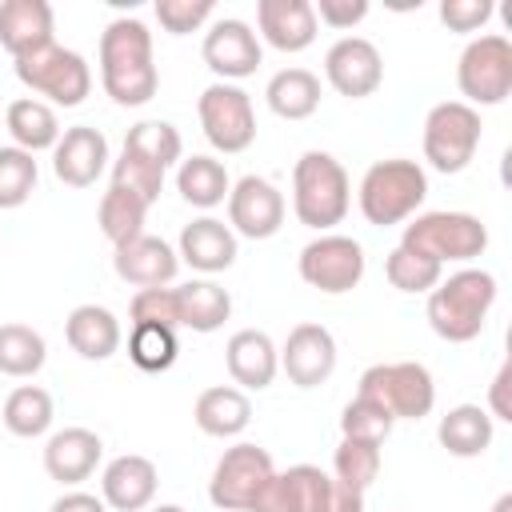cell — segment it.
<instances>
[{
  "label": "cell",
  "instance_id": "obj_20",
  "mask_svg": "<svg viewBox=\"0 0 512 512\" xmlns=\"http://www.w3.org/2000/svg\"><path fill=\"white\" fill-rule=\"evenodd\" d=\"M224 368L240 392H264L280 372V348L260 328H240L224 344Z\"/></svg>",
  "mask_w": 512,
  "mask_h": 512
},
{
  "label": "cell",
  "instance_id": "obj_24",
  "mask_svg": "<svg viewBox=\"0 0 512 512\" xmlns=\"http://www.w3.org/2000/svg\"><path fill=\"white\" fill-rule=\"evenodd\" d=\"M52 4L48 0H4L0 4V48L20 60L52 44Z\"/></svg>",
  "mask_w": 512,
  "mask_h": 512
},
{
  "label": "cell",
  "instance_id": "obj_41",
  "mask_svg": "<svg viewBox=\"0 0 512 512\" xmlns=\"http://www.w3.org/2000/svg\"><path fill=\"white\" fill-rule=\"evenodd\" d=\"M392 424H396V420H392L376 400H368V396H352V400L344 404V412H340V436H344V440L384 444L388 432H392Z\"/></svg>",
  "mask_w": 512,
  "mask_h": 512
},
{
  "label": "cell",
  "instance_id": "obj_26",
  "mask_svg": "<svg viewBox=\"0 0 512 512\" xmlns=\"http://www.w3.org/2000/svg\"><path fill=\"white\" fill-rule=\"evenodd\" d=\"M192 420L204 436L216 440H232L252 424V400L248 392H240L236 384H212L196 396L192 404Z\"/></svg>",
  "mask_w": 512,
  "mask_h": 512
},
{
  "label": "cell",
  "instance_id": "obj_44",
  "mask_svg": "<svg viewBox=\"0 0 512 512\" xmlns=\"http://www.w3.org/2000/svg\"><path fill=\"white\" fill-rule=\"evenodd\" d=\"M128 316H132V324H164V328H180L172 284H168V288H136V296H132V304H128Z\"/></svg>",
  "mask_w": 512,
  "mask_h": 512
},
{
  "label": "cell",
  "instance_id": "obj_25",
  "mask_svg": "<svg viewBox=\"0 0 512 512\" xmlns=\"http://www.w3.org/2000/svg\"><path fill=\"white\" fill-rule=\"evenodd\" d=\"M64 340H68V348L80 360H108V356L120 352L124 332H120V320H116L112 308H104V304H80L64 320Z\"/></svg>",
  "mask_w": 512,
  "mask_h": 512
},
{
  "label": "cell",
  "instance_id": "obj_37",
  "mask_svg": "<svg viewBox=\"0 0 512 512\" xmlns=\"http://www.w3.org/2000/svg\"><path fill=\"white\" fill-rule=\"evenodd\" d=\"M180 356V340H176V328H164V324H132L128 332V360L140 368V372H168Z\"/></svg>",
  "mask_w": 512,
  "mask_h": 512
},
{
  "label": "cell",
  "instance_id": "obj_21",
  "mask_svg": "<svg viewBox=\"0 0 512 512\" xmlns=\"http://www.w3.org/2000/svg\"><path fill=\"white\" fill-rule=\"evenodd\" d=\"M236 248H240V240H236V232H232L224 220H216V216H196V220L184 224L180 244H176V256H180V264H188L192 272L216 276V272H228V268L236 264Z\"/></svg>",
  "mask_w": 512,
  "mask_h": 512
},
{
  "label": "cell",
  "instance_id": "obj_1",
  "mask_svg": "<svg viewBox=\"0 0 512 512\" xmlns=\"http://www.w3.org/2000/svg\"><path fill=\"white\" fill-rule=\"evenodd\" d=\"M100 84L120 108H140L156 96L160 72L152 60V32L136 16H116L100 32Z\"/></svg>",
  "mask_w": 512,
  "mask_h": 512
},
{
  "label": "cell",
  "instance_id": "obj_36",
  "mask_svg": "<svg viewBox=\"0 0 512 512\" xmlns=\"http://www.w3.org/2000/svg\"><path fill=\"white\" fill-rule=\"evenodd\" d=\"M124 152H132V156H140V160H148V164L168 172L172 164H180L184 140H180L176 124H168V120H140V124L128 128Z\"/></svg>",
  "mask_w": 512,
  "mask_h": 512
},
{
  "label": "cell",
  "instance_id": "obj_23",
  "mask_svg": "<svg viewBox=\"0 0 512 512\" xmlns=\"http://www.w3.org/2000/svg\"><path fill=\"white\" fill-rule=\"evenodd\" d=\"M256 36L276 52H304L316 40L312 0H260L256 4Z\"/></svg>",
  "mask_w": 512,
  "mask_h": 512
},
{
  "label": "cell",
  "instance_id": "obj_35",
  "mask_svg": "<svg viewBox=\"0 0 512 512\" xmlns=\"http://www.w3.org/2000/svg\"><path fill=\"white\" fill-rule=\"evenodd\" d=\"M48 360V344L36 328L28 324H0V376H16L28 380L44 368Z\"/></svg>",
  "mask_w": 512,
  "mask_h": 512
},
{
  "label": "cell",
  "instance_id": "obj_15",
  "mask_svg": "<svg viewBox=\"0 0 512 512\" xmlns=\"http://www.w3.org/2000/svg\"><path fill=\"white\" fill-rule=\"evenodd\" d=\"M324 80L348 96V100H364L384 84V60L380 48L364 36H340L328 52H324Z\"/></svg>",
  "mask_w": 512,
  "mask_h": 512
},
{
  "label": "cell",
  "instance_id": "obj_33",
  "mask_svg": "<svg viewBox=\"0 0 512 512\" xmlns=\"http://www.w3.org/2000/svg\"><path fill=\"white\" fill-rule=\"evenodd\" d=\"M148 208H152V204H148V200H140L136 192L108 184V192L100 196V208H96V224H100L104 240H108L112 248H120V244H128V240H136V236H144Z\"/></svg>",
  "mask_w": 512,
  "mask_h": 512
},
{
  "label": "cell",
  "instance_id": "obj_39",
  "mask_svg": "<svg viewBox=\"0 0 512 512\" xmlns=\"http://www.w3.org/2000/svg\"><path fill=\"white\" fill-rule=\"evenodd\" d=\"M36 180H40L36 156L16 144H4L0 148V208L8 212V208L28 204V196L36 192Z\"/></svg>",
  "mask_w": 512,
  "mask_h": 512
},
{
  "label": "cell",
  "instance_id": "obj_32",
  "mask_svg": "<svg viewBox=\"0 0 512 512\" xmlns=\"http://www.w3.org/2000/svg\"><path fill=\"white\" fill-rule=\"evenodd\" d=\"M176 192L192 204V208H216L228 200L232 192V180H228V168L216 160V156H188L180 160L176 168Z\"/></svg>",
  "mask_w": 512,
  "mask_h": 512
},
{
  "label": "cell",
  "instance_id": "obj_49",
  "mask_svg": "<svg viewBox=\"0 0 512 512\" xmlns=\"http://www.w3.org/2000/svg\"><path fill=\"white\" fill-rule=\"evenodd\" d=\"M48 512H108V504H104L100 496H92V492H80V488H76V492L56 496Z\"/></svg>",
  "mask_w": 512,
  "mask_h": 512
},
{
  "label": "cell",
  "instance_id": "obj_13",
  "mask_svg": "<svg viewBox=\"0 0 512 512\" xmlns=\"http://www.w3.org/2000/svg\"><path fill=\"white\" fill-rule=\"evenodd\" d=\"M200 56L208 64V72L224 84H236L244 76H252L264 60V48H260V36L252 32L248 20H236V16H220L212 20V28L204 32V44H200Z\"/></svg>",
  "mask_w": 512,
  "mask_h": 512
},
{
  "label": "cell",
  "instance_id": "obj_9",
  "mask_svg": "<svg viewBox=\"0 0 512 512\" xmlns=\"http://www.w3.org/2000/svg\"><path fill=\"white\" fill-rule=\"evenodd\" d=\"M480 112L468 108L464 100H440L428 108L424 116V160L444 172V176H456L472 164L476 148H480Z\"/></svg>",
  "mask_w": 512,
  "mask_h": 512
},
{
  "label": "cell",
  "instance_id": "obj_5",
  "mask_svg": "<svg viewBox=\"0 0 512 512\" xmlns=\"http://www.w3.org/2000/svg\"><path fill=\"white\" fill-rule=\"evenodd\" d=\"M404 248L436 260L440 268L444 264H468L476 256H484L488 248V228L480 224V216L472 212H416L412 224H404V236H400Z\"/></svg>",
  "mask_w": 512,
  "mask_h": 512
},
{
  "label": "cell",
  "instance_id": "obj_3",
  "mask_svg": "<svg viewBox=\"0 0 512 512\" xmlns=\"http://www.w3.org/2000/svg\"><path fill=\"white\" fill-rule=\"evenodd\" d=\"M352 208V184L344 164L332 152L308 148L292 168V212L304 228L328 232Z\"/></svg>",
  "mask_w": 512,
  "mask_h": 512
},
{
  "label": "cell",
  "instance_id": "obj_19",
  "mask_svg": "<svg viewBox=\"0 0 512 512\" xmlns=\"http://www.w3.org/2000/svg\"><path fill=\"white\" fill-rule=\"evenodd\" d=\"M112 268L132 288H168L180 272V256L164 236H136L112 252Z\"/></svg>",
  "mask_w": 512,
  "mask_h": 512
},
{
  "label": "cell",
  "instance_id": "obj_7",
  "mask_svg": "<svg viewBox=\"0 0 512 512\" xmlns=\"http://www.w3.org/2000/svg\"><path fill=\"white\" fill-rule=\"evenodd\" d=\"M16 64V80L44 104H56V108H76L84 104V96L92 92V68L80 52L72 48H60L56 40L32 56H20L12 60Z\"/></svg>",
  "mask_w": 512,
  "mask_h": 512
},
{
  "label": "cell",
  "instance_id": "obj_2",
  "mask_svg": "<svg viewBox=\"0 0 512 512\" xmlns=\"http://www.w3.org/2000/svg\"><path fill=\"white\" fill-rule=\"evenodd\" d=\"M496 304V276L488 268H460L452 276H440V284L428 292V324L448 344H468L484 332L488 312Z\"/></svg>",
  "mask_w": 512,
  "mask_h": 512
},
{
  "label": "cell",
  "instance_id": "obj_28",
  "mask_svg": "<svg viewBox=\"0 0 512 512\" xmlns=\"http://www.w3.org/2000/svg\"><path fill=\"white\" fill-rule=\"evenodd\" d=\"M324 476L328 472L316 464H292L284 472H272L248 512H312V500H316Z\"/></svg>",
  "mask_w": 512,
  "mask_h": 512
},
{
  "label": "cell",
  "instance_id": "obj_11",
  "mask_svg": "<svg viewBox=\"0 0 512 512\" xmlns=\"http://www.w3.org/2000/svg\"><path fill=\"white\" fill-rule=\"evenodd\" d=\"M272 472H276V464H272L268 448L240 440V444L224 448V456L216 460L212 480H208V500L220 512H248Z\"/></svg>",
  "mask_w": 512,
  "mask_h": 512
},
{
  "label": "cell",
  "instance_id": "obj_8",
  "mask_svg": "<svg viewBox=\"0 0 512 512\" xmlns=\"http://www.w3.org/2000/svg\"><path fill=\"white\" fill-rule=\"evenodd\" d=\"M356 396L376 400L392 420H420L436 404V380L416 360H392V364L364 368Z\"/></svg>",
  "mask_w": 512,
  "mask_h": 512
},
{
  "label": "cell",
  "instance_id": "obj_43",
  "mask_svg": "<svg viewBox=\"0 0 512 512\" xmlns=\"http://www.w3.org/2000/svg\"><path fill=\"white\" fill-rule=\"evenodd\" d=\"M216 4L212 0H156V20L172 36H188L212 20Z\"/></svg>",
  "mask_w": 512,
  "mask_h": 512
},
{
  "label": "cell",
  "instance_id": "obj_14",
  "mask_svg": "<svg viewBox=\"0 0 512 512\" xmlns=\"http://www.w3.org/2000/svg\"><path fill=\"white\" fill-rule=\"evenodd\" d=\"M284 192L264 176H240L228 192V228L244 240H268L284 224Z\"/></svg>",
  "mask_w": 512,
  "mask_h": 512
},
{
  "label": "cell",
  "instance_id": "obj_30",
  "mask_svg": "<svg viewBox=\"0 0 512 512\" xmlns=\"http://www.w3.org/2000/svg\"><path fill=\"white\" fill-rule=\"evenodd\" d=\"M4 128H8V136H12V144L16 148H24V152H52L56 148V140H60V120H56V108L52 104H44V100H36V96H20V100H12L8 108H4Z\"/></svg>",
  "mask_w": 512,
  "mask_h": 512
},
{
  "label": "cell",
  "instance_id": "obj_10",
  "mask_svg": "<svg viewBox=\"0 0 512 512\" xmlns=\"http://www.w3.org/2000/svg\"><path fill=\"white\" fill-rule=\"evenodd\" d=\"M196 116H200L204 140L224 156H236L256 140V108L240 84H224V80L208 84L196 100Z\"/></svg>",
  "mask_w": 512,
  "mask_h": 512
},
{
  "label": "cell",
  "instance_id": "obj_42",
  "mask_svg": "<svg viewBox=\"0 0 512 512\" xmlns=\"http://www.w3.org/2000/svg\"><path fill=\"white\" fill-rule=\"evenodd\" d=\"M112 184L136 192L148 204H156L160 192H164V168H156V164H148V160H140V156L120 148V156L112 160Z\"/></svg>",
  "mask_w": 512,
  "mask_h": 512
},
{
  "label": "cell",
  "instance_id": "obj_18",
  "mask_svg": "<svg viewBox=\"0 0 512 512\" xmlns=\"http://www.w3.org/2000/svg\"><path fill=\"white\" fill-rule=\"evenodd\" d=\"M156 488H160L156 464L136 452L108 460L100 472V500L108 504V512H144L156 500Z\"/></svg>",
  "mask_w": 512,
  "mask_h": 512
},
{
  "label": "cell",
  "instance_id": "obj_51",
  "mask_svg": "<svg viewBox=\"0 0 512 512\" xmlns=\"http://www.w3.org/2000/svg\"><path fill=\"white\" fill-rule=\"evenodd\" d=\"M152 512H188V508H180V504H156Z\"/></svg>",
  "mask_w": 512,
  "mask_h": 512
},
{
  "label": "cell",
  "instance_id": "obj_45",
  "mask_svg": "<svg viewBox=\"0 0 512 512\" xmlns=\"http://www.w3.org/2000/svg\"><path fill=\"white\" fill-rule=\"evenodd\" d=\"M440 24L448 32H480L492 20V0H440Z\"/></svg>",
  "mask_w": 512,
  "mask_h": 512
},
{
  "label": "cell",
  "instance_id": "obj_47",
  "mask_svg": "<svg viewBox=\"0 0 512 512\" xmlns=\"http://www.w3.org/2000/svg\"><path fill=\"white\" fill-rule=\"evenodd\" d=\"M312 512H364V492L340 484L336 476H324V484L312 500Z\"/></svg>",
  "mask_w": 512,
  "mask_h": 512
},
{
  "label": "cell",
  "instance_id": "obj_31",
  "mask_svg": "<svg viewBox=\"0 0 512 512\" xmlns=\"http://www.w3.org/2000/svg\"><path fill=\"white\" fill-rule=\"evenodd\" d=\"M264 100L280 120H308L320 108V76L308 68H280L268 80Z\"/></svg>",
  "mask_w": 512,
  "mask_h": 512
},
{
  "label": "cell",
  "instance_id": "obj_27",
  "mask_svg": "<svg viewBox=\"0 0 512 512\" xmlns=\"http://www.w3.org/2000/svg\"><path fill=\"white\" fill-rule=\"evenodd\" d=\"M176 316H180V328L188 332H216L224 328V320L232 316V296L224 284H216L212 276H196L188 284H176Z\"/></svg>",
  "mask_w": 512,
  "mask_h": 512
},
{
  "label": "cell",
  "instance_id": "obj_40",
  "mask_svg": "<svg viewBox=\"0 0 512 512\" xmlns=\"http://www.w3.org/2000/svg\"><path fill=\"white\" fill-rule=\"evenodd\" d=\"M332 476L356 492H368L380 476V444L368 440H340L332 452Z\"/></svg>",
  "mask_w": 512,
  "mask_h": 512
},
{
  "label": "cell",
  "instance_id": "obj_22",
  "mask_svg": "<svg viewBox=\"0 0 512 512\" xmlns=\"http://www.w3.org/2000/svg\"><path fill=\"white\" fill-rule=\"evenodd\" d=\"M104 456V440L92 432V428H60L48 436L44 444V472L56 480V484H84L96 464Z\"/></svg>",
  "mask_w": 512,
  "mask_h": 512
},
{
  "label": "cell",
  "instance_id": "obj_17",
  "mask_svg": "<svg viewBox=\"0 0 512 512\" xmlns=\"http://www.w3.org/2000/svg\"><path fill=\"white\" fill-rule=\"evenodd\" d=\"M108 136L92 124H76V128H64L56 148H52V172L60 184L68 188H92L104 168H108Z\"/></svg>",
  "mask_w": 512,
  "mask_h": 512
},
{
  "label": "cell",
  "instance_id": "obj_50",
  "mask_svg": "<svg viewBox=\"0 0 512 512\" xmlns=\"http://www.w3.org/2000/svg\"><path fill=\"white\" fill-rule=\"evenodd\" d=\"M492 512H512V492H504V496H496V504H492Z\"/></svg>",
  "mask_w": 512,
  "mask_h": 512
},
{
  "label": "cell",
  "instance_id": "obj_6",
  "mask_svg": "<svg viewBox=\"0 0 512 512\" xmlns=\"http://www.w3.org/2000/svg\"><path fill=\"white\" fill-rule=\"evenodd\" d=\"M456 88L468 108H496L512 96V40L484 32L464 44L456 60Z\"/></svg>",
  "mask_w": 512,
  "mask_h": 512
},
{
  "label": "cell",
  "instance_id": "obj_48",
  "mask_svg": "<svg viewBox=\"0 0 512 512\" xmlns=\"http://www.w3.org/2000/svg\"><path fill=\"white\" fill-rule=\"evenodd\" d=\"M508 380H512V364L504 360V364L496 368L492 384H488V404H484V412H488L492 420H512V404H508Z\"/></svg>",
  "mask_w": 512,
  "mask_h": 512
},
{
  "label": "cell",
  "instance_id": "obj_46",
  "mask_svg": "<svg viewBox=\"0 0 512 512\" xmlns=\"http://www.w3.org/2000/svg\"><path fill=\"white\" fill-rule=\"evenodd\" d=\"M312 12H316V24H328V28L344 32V28H356L368 16V0H316Z\"/></svg>",
  "mask_w": 512,
  "mask_h": 512
},
{
  "label": "cell",
  "instance_id": "obj_34",
  "mask_svg": "<svg viewBox=\"0 0 512 512\" xmlns=\"http://www.w3.org/2000/svg\"><path fill=\"white\" fill-rule=\"evenodd\" d=\"M52 416H56L52 396H48L40 384H20V388H12L8 400H4V428H8L12 436H20V440L44 436V432L52 428Z\"/></svg>",
  "mask_w": 512,
  "mask_h": 512
},
{
  "label": "cell",
  "instance_id": "obj_16",
  "mask_svg": "<svg viewBox=\"0 0 512 512\" xmlns=\"http://www.w3.org/2000/svg\"><path fill=\"white\" fill-rule=\"evenodd\" d=\"M280 372L296 388H320L336 372V336L324 324H296L280 344Z\"/></svg>",
  "mask_w": 512,
  "mask_h": 512
},
{
  "label": "cell",
  "instance_id": "obj_12",
  "mask_svg": "<svg viewBox=\"0 0 512 512\" xmlns=\"http://www.w3.org/2000/svg\"><path fill=\"white\" fill-rule=\"evenodd\" d=\"M300 280L324 296L352 292L364 280V248L352 236L320 232L300 248Z\"/></svg>",
  "mask_w": 512,
  "mask_h": 512
},
{
  "label": "cell",
  "instance_id": "obj_29",
  "mask_svg": "<svg viewBox=\"0 0 512 512\" xmlns=\"http://www.w3.org/2000/svg\"><path fill=\"white\" fill-rule=\"evenodd\" d=\"M492 436H496V420L484 412V404H456L436 424L440 448H448V456H460V460L484 456L492 448Z\"/></svg>",
  "mask_w": 512,
  "mask_h": 512
},
{
  "label": "cell",
  "instance_id": "obj_4",
  "mask_svg": "<svg viewBox=\"0 0 512 512\" xmlns=\"http://www.w3.org/2000/svg\"><path fill=\"white\" fill-rule=\"evenodd\" d=\"M424 196H428V172L416 160H404V156L376 160L360 176V188H356L360 212L376 228L404 224L408 216H416V208L424 204Z\"/></svg>",
  "mask_w": 512,
  "mask_h": 512
},
{
  "label": "cell",
  "instance_id": "obj_38",
  "mask_svg": "<svg viewBox=\"0 0 512 512\" xmlns=\"http://www.w3.org/2000/svg\"><path fill=\"white\" fill-rule=\"evenodd\" d=\"M384 276H388V284L396 288V292H432L436 284H440V276H444V268L436 264V260H428V256H420V252H412V248H404V244H396L392 252H388V260H384Z\"/></svg>",
  "mask_w": 512,
  "mask_h": 512
}]
</instances>
